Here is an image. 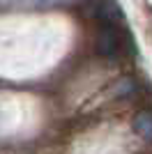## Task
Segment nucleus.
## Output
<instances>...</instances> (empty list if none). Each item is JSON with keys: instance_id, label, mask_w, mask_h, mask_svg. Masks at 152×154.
Masks as SVG:
<instances>
[{"instance_id": "f257e3e1", "label": "nucleus", "mask_w": 152, "mask_h": 154, "mask_svg": "<svg viewBox=\"0 0 152 154\" xmlns=\"http://www.w3.org/2000/svg\"><path fill=\"white\" fill-rule=\"evenodd\" d=\"M118 46H120V42H118V35L113 32V28L104 26L97 32V51L104 58H113L115 53H118Z\"/></svg>"}, {"instance_id": "f03ea898", "label": "nucleus", "mask_w": 152, "mask_h": 154, "mask_svg": "<svg viewBox=\"0 0 152 154\" xmlns=\"http://www.w3.org/2000/svg\"><path fill=\"white\" fill-rule=\"evenodd\" d=\"M134 131L145 138V140H152V113H138L134 117Z\"/></svg>"}]
</instances>
